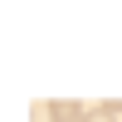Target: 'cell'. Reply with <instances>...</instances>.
<instances>
[{"mask_svg": "<svg viewBox=\"0 0 122 122\" xmlns=\"http://www.w3.org/2000/svg\"><path fill=\"white\" fill-rule=\"evenodd\" d=\"M49 122H88V107H78V103H54V107H49Z\"/></svg>", "mask_w": 122, "mask_h": 122, "instance_id": "obj_1", "label": "cell"}, {"mask_svg": "<svg viewBox=\"0 0 122 122\" xmlns=\"http://www.w3.org/2000/svg\"><path fill=\"white\" fill-rule=\"evenodd\" d=\"M117 112H122V103H103V107L88 112V122H117Z\"/></svg>", "mask_w": 122, "mask_h": 122, "instance_id": "obj_2", "label": "cell"}]
</instances>
